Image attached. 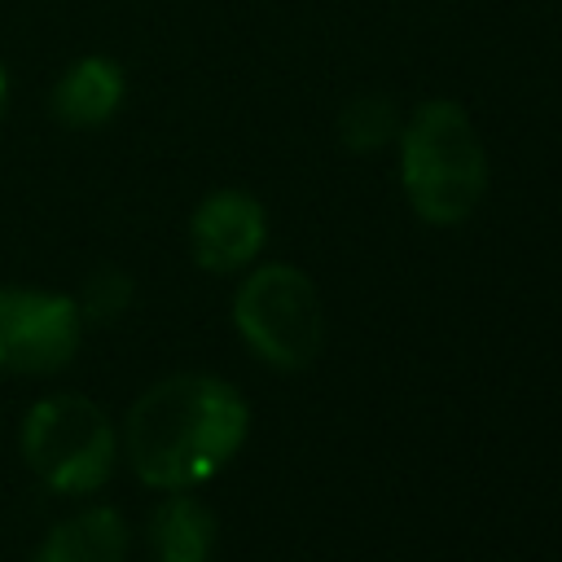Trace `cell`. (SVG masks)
Returning <instances> with one entry per match:
<instances>
[{"instance_id": "5", "label": "cell", "mask_w": 562, "mask_h": 562, "mask_svg": "<svg viewBox=\"0 0 562 562\" xmlns=\"http://www.w3.org/2000/svg\"><path fill=\"white\" fill-rule=\"evenodd\" d=\"M79 303L40 290H0V369L53 373L79 347Z\"/></svg>"}, {"instance_id": "8", "label": "cell", "mask_w": 562, "mask_h": 562, "mask_svg": "<svg viewBox=\"0 0 562 562\" xmlns=\"http://www.w3.org/2000/svg\"><path fill=\"white\" fill-rule=\"evenodd\" d=\"M127 531L114 509H83L48 531L35 562H123Z\"/></svg>"}, {"instance_id": "2", "label": "cell", "mask_w": 562, "mask_h": 562, "mask_svg": "<svg viewBox=\"0 0 562 562\" xmlns=\"http://www.w3.org/2000/svg\"><path fill=\"white\" fill-rule=\"evenodd\" d=\"M487 189V154L457 101H426L404 127V193L426 224H461Z\"/></svg>"}, {"instance_id": "3", "label": "cell", "mask_w": 562, "mask_h": 562, "mask_svg": "<svg viewBox=\"0 0 562 562\" xmlns=\"http://www.w3.org/2000/svg\"><path fill=\"white\" fill-rule=\"evenodd\" d=\"M26 465L53 492H92L114 465V430L83 395H48L22 422Z\"/></svg>"}, {"instance_id": "1", "label": "cell", "mask_w": 562, "mask_h": 562, "mask_svg": "<svg viewBox=\"0 0 562 562\" xmlns=\"http://www.w3.org/2000/svg\"><path fill=\"white\" fill-rule=\"evenodd\" d=\"M246 400L206 373L149 386L127 413V457L149 487H193L211 479L246 439Z\"/></svg>"}, {"instance_id": "12", "label": "cell", "mask_w": 562, "mask_h": 562, "mask_svg": "<svg viewBox=\"0 0 562 562\" xmlns=\"http://www.w3.org/2000/svg\"><path fill=\"white\" fill-rule=\"evenodd\" d=\"M0 105H4V66H0Z\"/></svg>"}, {"instance_id": "11", "label": "cell", "mask_w": 562, "mask_h": 562, "mask_svg": "<svg viewBox=\"0 0 562 562\" xmlns=\"http://www.w3.org/2000/svg\"><path fill=\"white\" fill-rule=\"evenodd\" d=\"M127 303H132V281H127V272H119V268H97V272L83 281V307H79V316H88V321H114V316H123Z\"/></svg>"}, {"instance_id": "10", "label": "cell", "mask_w": 562, "mask_h": 562, "mask_svg": "<svg viewBox=\"0 0 562 562\" xmlns=\"http://www.w3.org/2000/svg\"><path fill=\"white\" fill-rule=\"evenodd\" d=\"M338 132H342V145H351V149H378L395 132V110L382 97H360L342 110Z\"/></svg>"}, {"instance_id": "9", "label": "cell", "mask_w": 562, "mask_h": 562, "mask_svg": "<svg viewBox=\"0 0 562 562\" xmlns=\"http://www.w3.org/2000/svg\"><path fill=\"white\" fill-rule=\"evenodd\" d=\"M154 553L158 562H206L215 544V518L202 501L193 496H171L154 514Z\"/></svg>"}, {"instance_id": "6", "label": "cell", "mask_w": 562, "mask_h": 562, "mask_svg": "<svg viewBox=\"0 0 562 562\" xmlns=\"http://www.w3.org/2000/svg\"><path fill=\"white\" fill-rule=\"evenodd\" d=\"M189 241L206 272H233L263 246V206L241 189H220L193 211Z\"/></svg>"}, {"instance_id": "4", "label": "cell", "mask_w": 562, "mask_h": 562, "mask_svg": "<svg viewBox=\"0 0 562 562\" xmlns=\"http://www.w3.org/2000/svg\"><path fill=\"white\" fill-rule=\"evenodd\" d=\"M241 338L277 369H303L321 351V299L307 272L290 263H268L246 277L233 303Z\"/></svg>"}, {"instance_id": "7", "label": "cell", "mask_w": 562, "mask_h": 562, "mask_svg": "<svg viewBox=\"0 0 562 562\" xmlns=\"http://www.w3.org/2000/svg\"><path fill=\"white\" fill-rule=\"evenodd\" d=\"M123 101V70L110 57H79L53 88V114L66 127H101Z\"/></svg>"}]
</instances>
